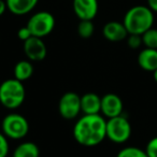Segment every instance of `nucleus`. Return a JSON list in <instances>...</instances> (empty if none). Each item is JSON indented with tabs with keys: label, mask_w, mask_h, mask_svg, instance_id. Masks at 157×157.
Segmentation results:
<instances>
[{
	"label": "nucleus",
	"mask_w": 157,
	"mask_h": 157,
	"mask_svg": "<svg viewBox=\"0 0 157 157\" xmlns=\"http://www.w3.org/2000/svg\"><path fill=\"white\" fill-rule=\"evenodd\" d=\"M142 37V43L145 48L157 50V28H150L146 30Z\"/></svg>",
	"instance_id": "obj_18"
},
{
	"label": "nucleus",
	"mask_w": 157,
	"mask_h": 157,
	"mask_svg": "<svg viewBox=\"0 0 157 157\" xmlns=\"http://www.w3.org/2000/svg\"><path fill=\"white\" fill-rule=\"evenodd\" d=\"M26 90L23 82L15 78L5 80L0 84V103L8 110H15L24 103Z\"/></svg>",
	"instance_id": "obj_3"
},
{
	"label": "nucleus",
	"mask_w": 157,
	"mask_h": 157,
	"mask_svg": "<svg viewBox=\"0 0 157 157\" xmlns=\"http://www.w3.org/2000/svg\"><path fill=\"white\" fill-rule=\"evenodd\" d=\"M102 35L110 42H120L126 40L128 37V31L124 26L123 22L111 21L108 22L102 28Z\"/></svg>",
	"instance_id": "obj_11"
},
{
	"label": "nucleus",
	"mask_w": 157,
	"mask_h": 157,
	"mask_svg": "<svg viewBox=\"0 0 157 157\" xmlns=\"http://www.w3.org/2000/svg\"><path fill=\"white\" fill-rule=\"evenodd\" d=\"M116 157H148L145 150L137 146H126L117 153Z\"/></svg>",
	"instance_id": "obj_19"
},
{
	"label": "nucleus",
	"mask_w": 157,
	"mask_h": 157,
	"mask_svg": "<svg viewBox=\"0 0 157 157\" xmlns=\"http://www.w3.org/2000/svg\"><path fill=\"white\" fill-rule=\"evenodd\" d=\"M39 0H6L8 10L14 15H25L33 11Z\"/></svg>",
	"instance_id": "obj_14"
},
{
	"label": "nucleus",
	"mask_w": 157,
	"mask_h": 157,
	"mask_svg": "<svg viewBox=\"0 0 157 157\" xmlns=\"http://www.w3.org/2000/svg\"><path fill=\"white\" fill-rule=\"evenodd\" d=\"M72 8L80 21H93L98 13V0H73Z\"/></svg>",
	"instance_id": "obj_10"
},
{
	"label": "nucleus",
	"mask_w": 157,
	"mask_h": 157,
	"mask_svg": "<svg viewBox=\"0 0 157 157\" xmlns=\"http://www.w3.org/2000/svg\"><path fill=\"white\" fill-rule=\"evenodd\" d=\"M72 135L78 144L86 147L99 145L107 138V120L101 114H84L74 124Z\"/></svg>",
	"instance_id": "obj_1"
},
{
	"label": "nucleus",
	"mask_w": 157,
	"mask_h": 157,
	"mask_svg": "<svg viewBox=\"0 0 157 157\" xmlns=\"http://www.w3.org/2000/svg\"><path fill=\"white\" fill-rule=\"evenodd\" d=\"M7 9H8V7H7L6 0H0V16L5 14V12L7 11Z\"/></svg>",
	"instance_id": "obj_25"
},
{
	"label": "nucleus",
	"mask_w": 157,
	"mask_h": 157,
	"mask_svg": "<svg viewBox=\"0 0 157 157\" xmlns=\"http://www.w3.org/2000/svg\"><path fill=\"white\" fill-rule=\"evenodd\" d=\"M17 37L20 40H22L23 42H25L26 40H28L29 38L33 37V33L31 31L29 30V28L27 26H24V27H21L17 31Z\"/></svg>",
	"instance_id": "obj_23"
},
{
	"label": "nucleus",
	"mask_w": 157,
	"mask_h": 157,
	"mask_svg": "<svg viewBox=\"0 0 157 157\" xmlns=\"http://www.w3.org/2000/svg\"><path fill=\"white\" fill-rule=\"evenodd\" d=\"M124 111V103L118 95L109 93L101 97L100 114L105 118H112L122 115Z\"/></svg>",
	"instance_id": "obj_8"
},
{
	"label": "nucleus",
	"mask_w": 157,
	"mask_h": 157,
	"mask_svg": "<svg viewBox=\"0 0 157 157\" xmlns=\"http://www.w3.org/2000/svg\"><path fill=\"white\" fill-rule=\"evenodd\" d=\"M10 151V145L8 138L3 135V132H0V157H7Z\"/></svg>",
	"instance_id": "obj_21"
},
{
	"label": "nucleus",
	"mask_w": 157,
	"mask_h": 157,
	"mask_svg": "<svg viewBox=\"0 0 157 157\" xmlns=\"http://www.w3.org/2000/svg\"><path fill=\"white\" fill-rule=\"evenodd\" d=\"M58 112L65 120H74L81 113V96L76 93L67 92L58 101Z\"/></svg>",
	"instance_id": "obj_7"
},
{
	"label": "nucleus",
	"mask_w": 157,
	"mask_h": 157,
	"mask_svg": "<svg viewBox=\"0 0 157 157\" xmlns=\"http://www.w3.org/2000/svg\"><path fill=\"white\" fill-rule=\"evenodd\" d=\"M127 45L132 50H137L141 45H143L142 43V37L140 35H128L127 37Z\"/></svg>",
	"instance_id": "obj_20"
},
{
	"label": "nucleus",
	"mask_w": 157,
	"mask_h": 157,
	"mask_svg": "<svg viewBox=\"0 0 157 157\" xmlns=\"http://www.w3.org/2000/svg\"><path fill=\"white\" fill-rule=\"evenodd\" d=\"M145 152L148 157H157V137H154L147 142Z\"/></svg>",
	"instance_id": "obj_22"
},
{
	"label": "nucleus",
	"mask_w": 157,
	"mask_h": 157,
	"mask_svg": "<svg viewBox=\"0 0 157 157\" xmlns=\"http://www.w3.org/2000/svg\"><path fill=\"white\" fill-rule=\"evenodd\" d=\"M1 131L11 140H22L29 132V123L25 116L18 113L6 115L1 123Z\"/></svg>",
	"instance_id": "obj_4"
},
{
	"label": "nucleus",
	"mask_w": 157,
	"mask_h": 157,
	"mask_svg": "<svg viewBox=\"0 0 157 157\" xmlns=\"http://www.w3.org/2000/svg\"><path fill=\"white\" fill-rule=\"evenodd\" d=\"M153 78H154V81L157 83V69L153 71Z\"/></svg>",
	"instance_id": "obj_26"
},
{
	"label": "nucleus",
	"mask_w": 157,
	"mask_h": 157,
	"mask_svg": "<svg viewBox=\"0 0 157 157\" xmlns=\"http://www.w3.org/2000/svg\"><path fill=\"white\" fill-rule=\"evenodd\" d=\"M23 50L26 57L30 61H41L46 57L48 48L42 38L31 37L24 42Z\"/></svg>",
	"instance_id": "obj_9"
},
{
	"label": "nucleus",
	"mask_w": 157,
	"mask_h": 157,
	"mask_svg": "<svg viewBox=\"0 0 157 157\" xmlns=\"http://www.w3.org/2000/svg\"><path fill=\"white\" fill-rule=\"evenodd\" d=\"M101 97L95 93H86L81 96V111L83 114H100Z\"/></svg>",
	"instance_id": "obj_12"
},
{
	"label": "nucleus",
	"mask_w": 157,
	"mask_h": 157,
	"mask_svg": "<svg viewBox=\"0 0 157 157\" xmlns=\"http://www.w3.org/2000/svg\"><path fill=\"white\" fill-rule=\"evenodd\" d=\"M95 31L93 21H80L78 25V33L82 39H90Z\"/></svg>",
	"instance_id": "obj_17"
},
{
	"label": "nucleus",
	"mask_w": 157,
	"mask_h": 157,
	"mask_svg": "<svg viewBox=\"0 0 157 157\" xmlns=\"http://www.w3.org/2000/svg\"><path fill=\"white\" fill-rule=\"evenodd\" d=\"M27 27L33 37L44 38L53 31L55 27V17L48 11H40L35 13L27 22Z\"/></svg>",
	"instance_id": "obj_6"
},
{
	"label": "nucleus",
	"mask_w": 157,
	"mask_h": 157,
	"mask_svg": "<svg viewBox=\"0 0 157 157\" xmlns=\"http://www.w3.org/2000/svg\"><path fill=\"white\" fill-rule=\"evenodd\" d=\"M154 12L147 6H135L125 13L123 24L129 35L142 36L153 27Z\"/></svg>",
	"instance_id": "obj_2"
},
{
	"label": "nucleus",
	"mask_w": 157,
	"mask_h": 157,
	"mask_svg": "<svg viewBox=\"0 0 157 157\" xmlns=\"http://www.w3.org/2000/svg\"><path fill=\"white\" fill-rule=\"evenodd\" d=\"M12 157H40L39 146L33 142L24 141L14 148Z\"/></svg>",
	"instance_id": "obj_16"
},
{
	"label": "nucleus",
	"mask_w": 157,
	"mask_h": 157,
	"mask_svg": "<svg viewBox=\"0 0 157 157\" xmlns=\"http://www.w3.org/2000/svg\"><path fill=\"white\" fill-rule=\"evenodd\" d=\"M147 7L154 13H157V0H147Z\"/></svg>",
	"instance_id": "obj_24"
},
{
	"label": "nucleus",
	"mask_w": 157,
	"mask_h": 157,
	"mask_svg": "<svg viewBox=\"0 0 157 157\" xmlns=\"http://www.w3.org/2000/svg\"><path fill=\"white\" fill-rule=\"evenodd\" d=\"M138 65L141 69L153 72L157 69V50L144 48L138 55Z\"/></svg>",
	"instance_id": "obj_13"
},
{
	"label": "nucleus",
	"mask_w": 157,
	"mask_h": 157,
	"mask_svg": "<svg viewBox=\"0 0 157 157\" xmlns=\"http://www.w3.org/2000/svg\"><path fill=\"white\" fill-rule=\"evenodd\" d=\"M132 128L125 115H118L107 120V138L116 144H123L131 137Z\"/></svg>",
	"instance_id": "obj_5"
},
{
	"label": "nucleus",
	"mask_w": 157,
	"mask_h": 157,
	"mask_svg": "<svg viewBox=\"0 0 157 157\" xmlns=\"http://www.w3.org/2000/svg\"><path fill=\"white\" fill-rule=\"evenodd\" d=\"M33 71H35V68H33V61H30L29 59H24L16 63L13 69V74L16 80L24 83L33 76Z\"/></svg>",
	"instance_id": "obj_15"
}]
</instances>
